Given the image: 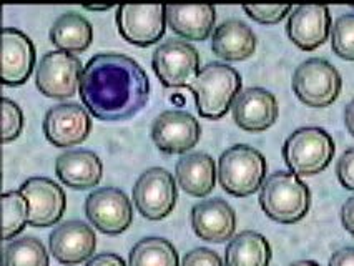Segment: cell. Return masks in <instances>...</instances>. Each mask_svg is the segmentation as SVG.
<instances>
[{"mask_svg": "<svg viewBox=\"0 0 354 266\" xmlns=\"http://www.w3.org/2000/svg\"><path fill=\"white\" fill-rule=\"evenodd\" d=\"M78 92L98 120L122 122L147 105L150 80L137 60L123 53H98L86 62Z\"/></svg>", "mask_w": 354, "mask_h": 266, "instance_id": "6da1fadb", "label": "cell"}, {"mask_svg": "<svg viewBox=\"0 0 354 266\" xmlns=\"http://www.w3.org/2000/svg\"><path fill=\"white\" fill-rule=\"evenodd\" d=\"M259 207L273 222L298 223L310 211V187L293 171L279 170L263 183L259 190Z\"/></svg>", "mask_w": 354, "mask_h": 266, "instance_id": "7a4b0ae2", "label": "cell"}, {"mask_svg": "<svg viewBox=\"0 0 354 266\" xmlns=\"http://www.w3.org/2000/svg\"><path fill=\"white\" fill-rule=\"evenodd\" d=\"M188 90L195 97L200 117L220 120L241 92V75L230 65L213 62L201 68Z\"/></svg>", "mask_w": 354, "mask_h": 266, "instance_id": "3957f363", "label": "cell"}, {"mask_svg": "<svg viewBox=\"0 0 354 266\" xmlns=\"http://www.w3.org/2000/svg\"><path fill=\"white\" fill-rule=\"evenodd\" d=\"M266 158L250 145H234L218 160V178L226 193L250 196L261 190L266 178Z\"/></svg>", "mask_w": 354, "mask_h": 266, "instance_id": "277c9868", "label": "cell"}, {"mask_svg": "<svg viewBox=\"0 0 354 266\" xmlns=\"http://www.w3.org/2000/svg\"><path fill=\"white\" fill-rule=\"evenodd\" d=\"M333 137L319 126L295 130L283 145V160L298 177H313L328 169L335 157Z\"/></svg>", "mask_w": 354, "mask_h": 266, "instance_id": "5b68a950", "label": "cell"}, {"mask_svg": "<svg viewBox=\"0 0 354 266\" xmlns=\"http://www.w3.org/2000/svg\"><path fill=\"white\" fill-rule=\"evenodd\" d=\"M291 85L295 95L304 105L324 108L337 100L343 80L337 68L328 60L310 59L296 68Z\"/></svg>", "mask_w": 354, "mask_h": 266, "instance_id": "8992f818", "label": "cell"}, {"mask_svg": "<svg viewBox=\"0 0 354 266\" xmlns=\"http://www.w3.org/2000/svg\"><path fill=\"white\" fill-rule=\"evenodd\" d=\"M151 67L165 87L188 88L200 73V55L187 40L171 39L153 52Z\"/></svg>", "mask_w": 354, "mask_h": 266, "instance_id": "52a82bcc", "label": "cell"}, {"mask_svg": "<svg viewBox=\"0 0 354 266\" xmlns=\"http://www.w3.org/2000/svg\"><path fill=\"white\" fill-rule=\"evenodd\" d=\"M84 65L73 53L53 50L40 59L35 72V84L40 93L48 98L64 100L77 93L80 87Z\"/></svg>", "mask_w": 354, "mask_h": 266, "instance_id": "ba28073f", "label": "cell"}, {"mask_svg": "<svg viewBox=\"0 0 354 266\" xmlns=\"http://www.w3.org/2000/svg\"><path fill=\"white\" fill-rule=\"evenodd\" d=\"M176 183L173 175L168 170L153 167L140 175L133 187V203L137 210L148 220L167 218L175 210Z\"/></svg>", "mask_w": 354, "mask_h": 266, "instance_id": "9c48e42d", "label": "cell"}, {"mask_svg": "<svg viewBox=\"0 0 354 266\" xmlns=\"http://www.w3.org/2000/svg\"><path fill=\"white\" fill-rule=\"evenodd\" d=\"M85 215L98 231L120 235L133 222V207L120 188L105 187L86 196Z\"/></svg>", "mask_w": 354, "mask_h": 266, "instance_id": "30bf717a", "label": "cell"}, {"mask_svg": "<svg viewBox=\"0 0 354 266\" xmlns=\"http://www.w3.org/2000/svg\"><path fill=\"white\" fill-rule=\"evenodd\" d=\"M201 137L200 122L183 110H167L151 125V140L167 155L187 153Z\"/></svg>", "mask_w": 354, "mask_h": 266, "instance_id": "8fae6325", "label": "cell"}, {"mask_svg": "<svg viewBox=\"0 0 354 266\" xmlns=\"http://www.w3.org/2000/svg\"><path fill=\"white\" fill-rule=\"evenodd\" d=\"M117 26L127 42L138 47H150L165 35L167 7L120 6L117 9Z\"/></svg>", "mask_w": 354, "mask_h": 266, "instance_id": "7c38bea8", "label": "cell"}, {"mask_svg": "<svg viewBox=\"0 0 354 266\" xmlns=\"http://www.w3.org/2000/svg\"><path fill=\"white\" fill-rule=\"evenodd\" d=\"M92 132V120L78 104H59L45 113L44 133L53 146L67 149L80 145Z\"/></svg>", "mask_w": 354, "mask_h": 266, "instance_id": "4fadbf2b", "label": "cell"}, {"mask_svg": "<svg viewBox=\"0 0 354 266\" xmlns=\"http://www.w3.org/2000/svg\"><path fill=\"white\" fill-rule=\"evenodd\" d=\"M19 191L30 205V216H28L30 227L47 228L60 222L67 207V198L62 187L57 185L53 180L45 177L28 178L20 185Z\"/></svg>", "mask_w": 354, "mask_h": 266, "instance_id": "5bb4252c", "label": "cell"}, {"mask_svg": "<svg viewBox=\"0 0 354 266\" xmlns=\"http://www.w3.org/2000/svg\"><path fill=\"white\" fill-rule=\"evenodd\" d=\"M233 120L241 130L251 133L265 132L278 120V100L273 93L261 87L241 90L234 98Z\"/></svg>", "mask_w": 354, "mask_h": 266, "instance_id": "9a60e30c", "label": "cell"}, {"mask_svg": "<svg viewBox=\"0 0 354 266\" xmlns=\"http://www.w3.org/2000/svg\"><path fill=\"white\" fill-rule=\"evenodd\" d=\"M50 253L62 265L84 263L97 248V236L92 227L78 220H70L53 228L48 238Z\"/></svg>", "mask_w": 354, "mask_h": 266, "instance_id": "2e32d148", "label": "cell"}, {"mask_svg": "<svg viewBox=\"0 0 354 266\" xmlns=\"http://www.w3.org/2000/svg\"><path fill=\"white\" fill-rule=\"evenodd\" d=\"M286 34L296 47L313 52L331 35V14L324 6H299L291 12Z\"/></svg>", "mask_w": 354, "mask_h": 266, "instance_id": "e0dca14e", "label": "cell"}, {"mask_svg": "<svg viewBox=\"0 0 354 266\" xmlns=\"http://www.w3.org/2000/svg\"><path fill=\"white\" fill-rule=\"evenodd\" d=\"M35 65V47L30 37L6 27L2 30V82L6 87H19L30 79Z\"/></svg>", "mask_w": 354, "mask_h": 266, "instance_id": "ac0fdd59", "label": "cell"}, {"mask_svg": "<svg viewBox=\"0 0 354 266\" xmlns=\"http://www.w3.org/2000/svg\"><path fill=\"white\" fill-rule=\"evenodd\" d=\"M192 227L200 240L223 243L233 240L236 231V213L221 198L203 200L192 210Z\"/></svg>", "mask_w": 354, "mask_h": 266, "instance_id": "d6986e66", "label": "cell"}, {"mask_svg": "<svg viewBox=\"0 0 354 266\" xmlns=\"http://www.w3.org/2000/svg\"><path fill=\"white\" fill-rule=\"evenodd\" d=\"M104 165L92 150H67L57 157L55 173L64 185L73 190H88L102 180Z\"/></svg>", "mask_w": 354, "mask_h": 266, "instance_id": "ffe728a7", "label": "cell"}, {"mask_svg": "<svg viewBox=\"0 0 354 266\" xmlns=\"http://www.w3.org/2000/svg\"><path fill=\"white\" fill-rule=\"evenodd\" d=\"M212 50L228 62H241L257 50V35L241 20H226L213 32Z\"/></svg>", "mask_w": 354, "mask_h": 266, "instance_id": "44dd1931", "label": "cell"}, {"mask_svg": "<svg viewBox=\"0 0 354 266\" xmlns=\"http://www.w3.org/2000/svg\"><path fill=\"white\" fill-rule=\"evenodd\" d=\"M176 180L178 185L188 195L203 196L209 195L216 183V167L215 160L203 151L187 153L176 162Z\"/></svg>", "mask_w": 354, "mask_h": 266, "instance_id": "7402d4cb", "label": "cell"}, {"mask_svg": "<svg viewBox=\"0 0 354 266\" xmlns=\"http://www.w3.org/2000/svg\"><path fill=\"white\" fill-rule=\"evenodd\" d=\"M167 22L187 40H207L216 22L213 6H167Z\"/></svg>", "mask_w": 354, "mask_h": 266, "instance_id": "603a6c76", "label": "cell"}, {"mask_svg": "<svg viewBox=\"0 0 354 266\" xmlns=\"http://www.w3.org/2000/svg\"><path fill=\"white\" fill-rule=\"evenodd\" d=\"M93 40V27L84 15L65 12L50 27V42L62 52L82 53Z\"/></svg>", "mask_w": 354, "mask_h": 266, "instance_id": "cb8c5ba5", "label": "cell"}, {"mask_svg": "<svg viewBox=\"0 0 354 266\" xmlns=\"http://www.w3.org/2000/svg\"><path fill=\"white\" fill-rule=\"evenodd\" d=\"M226 266H270L271 247L258 231H241L230 240L225 251Z\"/></svg>", "mask_w": 354, "mask_h": 266, "instance_id": "d4e9b609", "label": "cell"}, {"mask_svg": "<svg viewBox=\"0 0 354 266\" xmlns=\"http://www.w3.org/2000/svg\"><path fill=\"white\" fill-rule=\"evenodd\" d=\"M178 253L168 240L150 238L140 240L130 251L129 266H180Z\"/></svg>", "mask_w": 354, "mask_h": 266, "instance_id": "484cf974", "label": "cell"}, {"mask_svg": "<svg viewBox=\"0 0 354 266\" xmlns=\"http://www.w3.org/2000/svg\"><path fill=\"white\" fill-rule=\"evenodd\" d=\"M3 266H48V253L34 236L15 238L3 248Z\"/></svg>", "mask_w": 354, "mask_h": 266, "instance_id": "4316f807", "label": "cell"}, {"mask_svg": "<svg viewBox=\"0 0 354 266\" xmlns=\"http://www.w3.org/2000/svg\"><path fill=\"white\" fill-rule=\"evenodd\" d=\"M3 211V240H15L27 227L30 216V205L20 191H6L2 195Z\"/></svg>", "mask_w": 354, "mask_h": 266, "instance_id": "83f0119b", "label": "cell"}, {"mask_svg": "<svg viewBox=\"0 0 354 266\" xmlns=\"http://www.w3.org/2000/svg\"><path fill=\"white\" fill-rule=\"evenodd\" d=\"M331 48L339 59L354 62V14H344L331 27Z\"/></svg>", "mask_w": 354, "mask_h": 266, "instance_id": "f1b7e54d", "label": "cell"}, {"mask_svg": "<svg viewBox=\"0 0 354 266\" xmlns=\"http://www.w3.org/2000/svg\"><path fill=\"white\" fill-rule=\"evenodd\" d=\"M24 129V113L20 106L10 98L2 100V137L9 143L19 137Z\"/></svg>", "mask_w": 354, "mask_h": 266, "instance_id": "f546056e", "label": "cell"}, {"mask_svg": "<svg viewBox=\"0 0 354 266\" xmlns=\"http://www.w3.org/2000/svg\"><path fill=\"white\" fill-rule=\"evenodd\" d=\"M243 10L263 26H274L293 12L290 6H243Z\"/></svg>", "mask_w": 354, "mask_h": 266, "instance_id": "4dcf8cb0", "label": "cell"}, {"mask_svg": "<svg viewBox=\"0 0 354 266\" xmlns=\"http://www.w3.org/2000/svg\"><path fill=\"white\" fill-rule=\"evenodd\" d=\"M336 175L346 190L354 191V149L346 150L337 160Z\"/></svg>", "mask_w": 354, "mask_h": 266, "instance_id": "1f68e13d", "label": "cell"}, {"mask_svg": "<svg viewBox=\"0 0 354 266\" xmlns=\"http://www.w3.org/2000/svg\"><path fill=\"white\" fill-rule=\"evenodd\" d=\"M182 266H223V261L213 249L195 248L185 255Z\"/></svg>", "mask_w": 354, "mask_h": 266, "instance_id": "d6a6232c", "label": "cell"}, {"mask_svg": "<svg viewBox=\"0 0 354 266\" xmlns=\"http://www.w3.org/2000/svg\"><path fill=\"white\" fill-rule=\"evenodd\" d=\"M85 266H127L122 256L115 253H100V255L90 258Z\"/></svg>", "mask_w": 354, "mask_h": 266, "instance_id": "836d02e7", "label": "cell"}, {"mask_svg": "<svg viewBox=\"0 0 354 266\" xmlns=\"http://www.w3.org/2000/svg\"><path fill=\"white\" fill-rule=\"evenodd\" d=\"M329 266H354V247L341 248L333 253Z\"/></svg>", "mask_w": 354, "mask_h": 266, "instance_id": "e575fe53", "label": "cell"}, {"mask_svg": "<svg viewBox=\"0 0 354 266\" xmlns=\"http://www.w3.org/2000/svg\"><path fill=\"white\" fill-rule=\"evenodd\" d=\"M341 223L346 228V231L354 236V196L348 198L341 208Z\"/></svg>", "mask_w": 354, "mask_h": 266, "instance_id": "d590c367", "label": "cell"}, {"mask_svg": "<svg viewBox=\"0 0 354 266\" xmlns=\"http://www.w3.org/2000/svg\"><path fill=\"white\" fill-rule=\"evenodd\" d=\"M344 124L348 132L351 133V137H354V98L344 108Z\"/></svg>", "mask_w": 354, "mask_h": 266, "instance_id": "8d00e7d4", "label": "cell"}, {"mask_svg": "<svg viewBox=\"0 0 354 266\" xmlns=\"http://www.w3.org/2000/svg\"><path fill=\"white\" fill-rule=\"evenodd\" d=\"M288 266H319L316 261H311V260H301V261H295V263L288 265Z\"/></svg>", "mask_w": 354, "mask_h": 266, "instance_id": "74e56055", "label": "cell"}, {"mask_svg": "<svg viewBox=\"0 0 354 266\" xmlns=\"http://www.w3.org/2000/svg\"><path fill=\"white\" fill-rule=\"evenodd\" d=\"M85 9H86V10H97V12H106V10L112 9V7H110V6H104V7H98V6H86Z\"/></svg>", "mask_w": 354, "mask_h": 266, "instance_id": "f35d334b", "label": "cell"}]
</instances>
